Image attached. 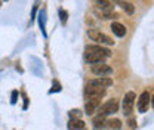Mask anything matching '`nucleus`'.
Segmentation results:
<instances>
[{
  "instance_id": "obj_1",
  "label": "nucleus",
  "mask_w": 154,
  "mask_h": 130,
  "mask_svg": "<svg viewBox=\"0 0 154 130\" xmlns=\"http://www.w3.org/2000/svg\"><path fill=\"white\" fill-rule=\"evenodd\" d=\"M110 56H111V50L101 44H91V46H86L85 49V61L91 65L105 62Z\"/></svg>"
},
{
  "instance_id": "obj_2",
  "label": "nucleus",
  "mask_w": 154,
  "mask_h": 130,
  "mask_svg": "<svg viewBox=\"0 0 154 130\" xmlns=\"http://www.w3.org/2000/svg\"><path fill=\"white\" fill-rule=\"evenodd\" d=\"M88 36H89V38H91L92 41H96V43H99V44H107V46L114 44L113 38L108 37L107 34H104V33H101V31H98V30H88Z\"/></svg>"
},
{
  "instance_id": "obj_3",
  "label": "nucleus",
  "mask_w": 154,
  "mask_h": 130,
  "mask_svg": "<svg viewBox=\"0 0 154 130\" xmlns=\"http://www.w3.org/2000/svg\"><path fill=\"white\" fill-rule=\"evenodd\" d=\"M85 96L88 101H101L104 96H105V89H101V87H94V86H89L85 89Z\"/></svg>"
},
{
  "instance_id": "obj_4",
  "label": "nucleus",
  "mask_w": 154,
  "mask_h": 130,
  "mask_svg": "<svg viewBox=\"0 0 154 130\" xmlns=\"http://www.w3.org/2000/svg\"><path fill=\"white\" fill-rule=\"evenodd\" d=\"M135 99H136V96H135L134 92H128L125 95V98H123L122 108H123V114H125L126 117H129V115L132 114V111H134Z\"/></svg>"
},
{
  "instance_id": "obj_5",
  "label": "nucleus",
  "mask_w": 154,
  "mask_h": 130,
  "mask_svg": "<svg viewBox=\"0 0 154 130\" xmlns=\"http://www.w3.org/2000/svg\"><path fill=\"white\" fill-rule=\"evenodd\" d=\"M117 111H119V102H117V99H110V101H107L105 104L101 105L99 115L107 117V115H111V114H114Z\"/></svg>"
},
{
  "instance_id": "obj_6",
  "label": "nucleus",
  "mask_w": 154,
  "mask_h": 130,
  "mask_svg": "<svg viewBox=\"0 0 154 130\" xmlns=\"http://www.w3.org/2000/svg\"><path fill=\"white\" fill-rule=\"evenodd\" d=\"M91 71L98 77H107V75L113 74V68L110 65H107L105 62H101V64H94L91 67Z\"/></svg>"
},
{
  "instance_id": "obj_7",
  "label": "nucleus",
  "mask_w": 154,
  "mask_h": 130,
  "mask_svg": "<svg viewBox=\"0 0 154 130\" xmlns=\"http://www.w3.org/2000/svg\"><path fill=\"white\" fill-rule=\"evenodd\" d=\"M89 86H94V87H101V89H107L110 86H113V80L108 78V77H98L89 81Z\"/></svg>"
},
{
  "instance_id": "obj_8",
  "label": "nucleus",
  "mask_w": 154,
  "mask_h": 130,
  "mask_svg": "<svg viewBox=\"0 0 154 130\" xmlns=\"http://www.w3.org/2000/svg\"><path fill=\"white\" fill-rule=\"evenodd\" d=\"M150 102H151V98H150L148 92H142L139 95V99H138V111L144 114V112L148 110Z\"/></svg>"
},
{
  "instance_id": "obj_9",
  "label": "nucleus",
  "mask_w": 154,
  "mask_h": 130,
  "mask_svg": "<svg viewBox=\"0 0 154 130\" xmlns=\"http://www.w3.org/2000/svg\"><path fill=\"white\" fill-rule=\"evenodd\" d=\"M67 127H68V130H83L86 127V124L82 118H70Z\"/></svg>"
},
{
  "instance_id": "obj_10",
  "label": "nucleus",
  "mask_w": 154,
  "mask_h": 130,
  "mask_svg": "<svg viewBox=\"0 0 154 130\" xmlns=\"http://www.w3.org/2000/svg\"><path fill=\"white\" fill-rule=\"evenodd\" d=\"M111 31L114 33L117 37H125L126 36V27L123 25V24H120V22H113L111 24Z\"/></svg>"
},
{
  "instance_id": "obj_11",
  "label": "nucleus",
  "mask_w": 154,
  "mask_h": 130,
  "mask_svg": "<svg viewBox=\"0 0 154 130\" xmlns=\"http://www.w3.org/2000/svg\"><path fill=\"white\" fill-rule=\"evenodd\" d=\"M99 105H101V101H88L86 105H85V111L88 115H92L99 108Z\"/></svg>"
},
{
  "instance_id": "obj_12",
  "label": "nucleus",
  "mask_w": 154,
  "mask_h": 130,
  "mask_svg": "<svg viewBox=\"0 0 154 130\" xmlns=\"http://www.w3.org/2000/svg\"><path fill=\"white\" fill-rule=\"evenodd\" d=\"M92 124H94V129L95 130H102L104 127H107V120H105L104 115H99V114H98L95 118H94Z\"/></svg>"
},
{
  "instance_id": "obj_13",
  "label": "nucleus",
  "mask_w": 154,
  "mask_h": 130,
  "mask_svg": "<svg viewBox=\"0 0 154 130\" xmlns=\"http://www.w3.org/2000/svg\"><path fill=\"white\" fill-rule=\"evenodd\" d=\"M94 14L101 19H111L113 15H114L113 11H105V9H99V8H95V9H94Z\"/></svg>"
},
{
  "instance_id": "obj_14",
  "label": "nucleus",
  "mask_w": 154,
  "mask_h": 130,
  "mask_svg": "<svg viewBox=\"0 0 154 130\" xmlns=\"http://www.w3.org/2000/svg\"><path fill=\"white\" fill-rule=\"evenodd\" d=\"M119 3H120L122 9H123V11H125L128 15H134L135 8H134V5H132V3H129V2H126V0H120Z\"/></svg>"
},
{
  "instance_id": "obj_15",
  "label": "nucleus",
  "mask_w": 154,
  "mask_h": 130,
  "mask_svg": "<svg viewBox=\"0 0 154 130\" xmlns=\"http://www.w3.org/2000/svg\"><path fill=\"white\" fill-rule=\"evenodd\" d=\"M96 5V8L99 9H105V11H113V5L110 0H94Z\"/></svg>"
},
{
  "instance_id": "obj_16",
  "label": "nucleus",
  "mask_w": 154,
  "mask_h": 130,
  "mask_svg": "<svg viewBox=\"0 0 154 130\" xmlns=\"http://www.w3.org/2000/svg\"><path fill=\"white\" fill-rule=\"evenodd\" d=\"M107 127L111 130H120L122 129V121L119 118H111L107 121Z\"/></svg>"
},
{
  "instance_id": "obj_17",
  "label": "nucleus",
  "mask_w": 154,
  "mask_h": 130,
  "mask_svg": "<svg viewBox=\"0 0 154 130\" xmlns=\"http://www.w3.org/2000/svg\"><path fill=\"white\" fill-rule=\"evenodd\" d=\"M68 115H70V118H80L82 117V112H80V110H71V111L68 112Z\"/></svg>"
},
{
  "instance_id": "obj_18",
  "label": "nucleus",
  "mask_w": 154,
  "mask_h": 130,
  "mask_svg": "<svg viewBox=\"0 0 154 130\" xmlns=\"http://www.w3.org/2000/svg\"><path fill=\"white\" fill-rule=\"evenodd\" d=\"M59 17H61V22H62V24H65V22H67V12L59 11Z\"/></svg>"
},
{
  "instance_id": "obj_19",
  "label": "nucleus",
  "mask_w": 154,
  "mask_h": 130,
  "mask_svg": "<svg viewBox=\"0 0 154 130\" xmlns=\"http://www.w3.org/2000/svg\"><path fill=\"white\" fill-rule=\"evenodd\" d=\"M17 96H18V92L14 90V92H12V98H11V102H12V104H17Z\"/></svg>"
},
{
  "instance_id": "obj_20",
  "label": "nucleus",
  "mask_w": 154,
  "mask_h": 130,
  "mask_svg": "<svg viewBox=\"0 0 154 130\" xmlns=\"http://www.w3.org/2000/svg\"><path fill=\"white\" fill-rule=\"evenodd\" d=\"M129 124H131V127H132V129H135V127H136V123H135V120H131V121H129Z\"/></svg>"
},
{
  "instance_id": "obj_21",
  "label": "nucleus",
  "mask_w": 154,
  "mask_h": 130,
  "mask_svg": "<svg viewBox=\"0 0 154 130\" xmlns=\"http://www.w3.org/2000/svg\"><path fill=\"white\" fill-rule=\"evenodd\" d=\"M151 104H153V107H154V95H153V98H151Z\"/></svg>"
},
{
  "instance_id": "obj_22",
  "label": "nucleus",
  "mask_w": 154,
  "mask_h": 130,
  "mask_svg": "<svg viewBox=\"0 0 154 130\" xmlns=\"http://www.w3.org/2000/svg\"><path fill=\"white\" fill-rule=\"evenodd\" d=\"M110 2H111V0H110ZM113 2H120V0H113Z\"/></svg>"
}]
</instances>
